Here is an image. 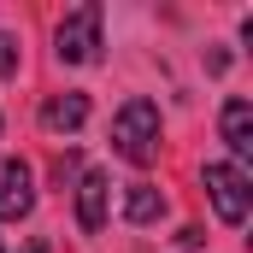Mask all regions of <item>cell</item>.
Returning <instances> with one entry per match:
<instances>
[{"label":"cell","mask_w":253,"mask_h":253,"mask_svg":"<svg viewBox=\"0 0 253 253\" xmlns=\"http://www.w3.org/2000/svg\"><path fill=\"white\" fill-rule=\"evenodd\" d=\"M112 147L124 153L129 165H147L153 153H159V106L153 100H124L118 106V118H112Z\"/></svg>","instance_id":"cell-1"},{"label":"cell","mask_w":253,"mask_h":253,"mask_svg":"<svg viewBox=\"0 0 253 253\" xmlns=\"http://www.w3.org/2000/svg\"><path fill=\"white\" fill-rule=\"evenodd\" d=\"M53 47H59L65 65H94V59H100V6H94V0H88V6H77V12L59 24Z\"/></svg>","instance_id":"cell-2"},{"label":"cell","mask_w":253,"mask_h":253,"mask_svg":"<svg viewBox=\"0 0 253 253\" xmlns=\"http://www.w3.org/2000/svg\"><path fill=\"white\" fill-rule=\"evenodd\" d=\"M206 194H212V206H218V218L224 224H248V177H242V165H206Z\"/></svg>","instance_id":"cell-3"},{"label":"cell","mask_w":253,"mask_h":253,"mask_svg":"<svg viewBox=\"0 0 253 253\" xmlns=\"http://www.w3.org/2000/svg\"><path fill=\"white\" fill-rule=\"evenodd\" d=\"M36 189H30V165L24 159H0V224H18L30 218Z\"/></svg>","instance_id":"cell-4"},{"label":"cell","mask_w":253,"mask_h":253,"mask_svg":"<svg viewBox=\"0 0 253 253\" xmlns=\"http://www.w3.org/2000/svg\"><path fill=\"white\" fill-rule=\"evenodd\" d=\"M106 194H112L106 171H83V183H77V224H83L88 236L106 224Z\"/></svg>","instance_id":"cell-5"},{"label":"cell","mask_w":253,"mask_h":253,"mask_svg":"<svg viewBox=\"0 0 253 253\" xmlns=\"http://www.w3.org/2000/svg\"><path fill=\"white\" fill-rule=\"evenodd\" d=\"M83 118H88V94H77V88H65V94H47L42 100V129H83Z\"/></svg>","instance_id":"cell-6"},{"label":"cell","mask_w":253,"mask_h":253,"mask_svg":"<svg viewBox=\"0 0 253 253\" xmlns=\"http://www.w3.org/2000/svg\"><path fill=\"white\" fill-rule=\"evenodd\" d=\"M218 124H224L230 153H236V159H248V153H253V106L242 100V94H236V100H224V118H218Z\"/></svg>","instance_id":"cell-7"},{"label":"cell","mask_w":253,"mask_h":253,"mask_svg":"<svg viewBox=\"0 0 253 253\" xmlns=\"http://www.w3.org/2000/svg\"><path fill=\"white\" fill-rule=\"evenodd\" d=\"M165 212V194L153 189V183H129V194H124V218L129 224H153Z\"/></svg>","instance_id":"cell-8"},{"label":"cell","mask_w":253,"mask_h":253,"mask_svg":"<svg viewBox=\"0 0 253 253\" xmlns=\"http://www.w3.org/2000/svg\"><path fill=\"white\" fill-rule=\"evenodd\" d=\"M12 71H18V42L0 30V77H12Z\"/></svg>","instance_id":"cell-9"},{"label":"cell","mask_w":253,"mask_h":253,"mask_svg":"<svg viewBox=\"0 0 253 253\" xmlns=\"http://www.w3.org/2000/svg\"><path fill=\"white\" fill-rule=\"evenodd\" d=\"M24 253H53V248H47V242H30V248H24Z\"/></svg>","instance_id":"cell-10"},{"label":"cell","mask_w":253,"mask_h":253,"mask_svg":"<svg viewBox=\"0 0 253 253\" xmlns=\"http://www.w3.org/2000/svg\"><path fill=\"white\" fill-rule=\"evenodd\" d=\"M0 253H6V248H0Z\"/></svg>","instance_id":"cell-11"}]
</instances>
